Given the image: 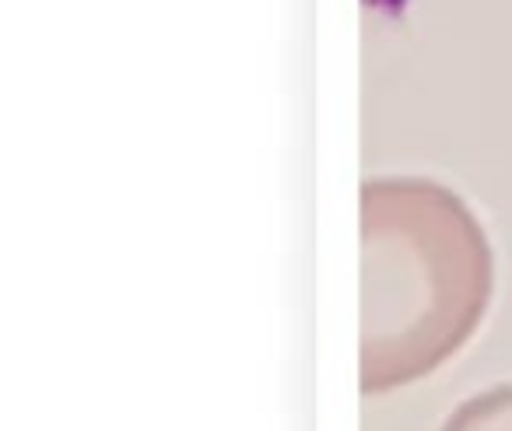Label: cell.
Returning a JSON list of instances; mask_svg holds the SVG:
<instances>
[{
    "instance_id": "cell-1",
    "label": "cell",
    "mask_w": 512,
    "mask_h": 431,
    "mask_svg": "<svg viewBox=\"0 0 512 431\" xmlns=\"http://www.w3.org/2000/svg\"><path fill=\"white\" fill-rule=\"evenodd\" d=\"M495 249L446 183H362V393H390L446 365L488 316Z\"/></svg>"
},
{
    "instance_id": "cell-2",
    "label": "cell",
    "mask_w": 512,
    "mask_h": 431,
    "mask_svg": "<svg viewBox=\"0 0 512 431\" xmlns=\"http://www.w3.org/2000/svg\"><path fill=\"white\" fill-rule=\"evenodd\" d=\"M439 431H512V382H498L456 403Z\"/></svg>"
}]
</instances>
